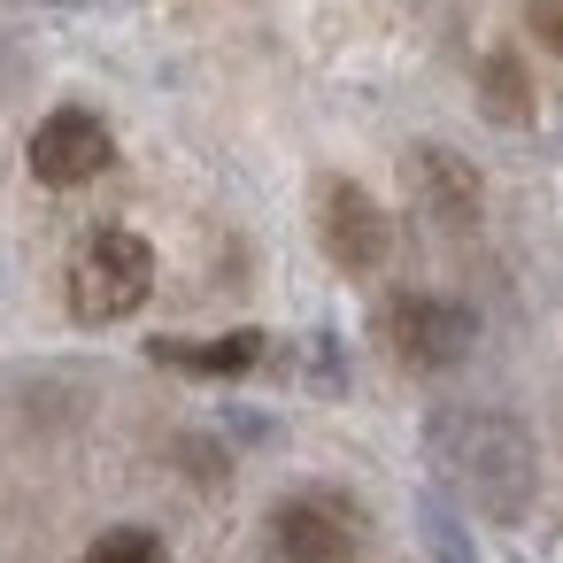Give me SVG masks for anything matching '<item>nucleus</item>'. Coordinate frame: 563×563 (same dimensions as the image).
Instances as JSON below:
<instances>
[{
  "label": "nucleus",
  "instance_id": "nucleus-10",
  "mask_svg": "<svg viewBox=\"0 0 563 563\" xmlns=\"http://www.w3.org/2000/svg\"><path fill=\"white\" fill-rule=\"evenodd\" d=\"M86 563H170V555H163V540L147 525H117V532H101L86 548Z\"/></svg>",
  "mask_w": 563,
  "mask_h": 563
},
{
  "label": "nucleus",
  "instance_id": "nucleus-8",
  "mask_svg": "<svg viewBox=\"0 0 563 563\" xmlns=\"http://www.w3.org/2000/svg\"><path fill=\"white\" fill-rule=\"evenodd\" d=\"M155 363L170 371H194V378H240L263 363V332H224V340H155L147 347Z\"/></svg>",
  "mask_w": 563,
  "mask_h": 563
},
{
  "label": "nucleus",
  "instance_id": "nucleus-12",
  "mask_svg": "<svg viewBox=\"0 0 563 563\" xmlns=\"http://www.w3.org/2000/svg\"><path fill=\"white\" fill-rule=\"evenodd\" d=\"M532 32H540L548 47H563V0H532Z\"/></svg>",
  "mask_w": 563,
  "mask_h": 563
},
{
  "label": "nucleus",
  "instance_id": "nucleus-6",
  "mask_svg": "<svg viewBox=\"0 0 563 563\" xmlns=\"http://www.w3.org/2000/svg\"><path fill=\"white\" fill-rule=\"evenodd\" d=\"M109 155H117V140L93 109H55L32 132V178L40 186H86V178L109 170Z\"/></svg>",
  "mask_w": 563,
  "mask_h": 563
},
{
  "label": "nucleus",
  "instance_id": "nucleus-11",
  "mask_svg": "<svg viewBox=\"0 0 563 563\" xmlns=\"http://www.w3.org/2000/svg\"><path fill=\"white\" fill-rule=\"evenodd\" d=\"M424 540H432V563H478V555H471V540H463V525H455V509H448V501H424Z\"/></svg>",
  "mask_w": 563,
  "mask_h": 563
},
{
  "label": "nucleus",
  "instance_id": "nucleus-1",
  "mask_svg": "<svg viewBox=\"0 0 563 563\" xmlns=\"http://www.w3.org/2000/svg\"><path fill=\"white\" fill-rule=\"evenodd\" d=\"M424 448H432L440 478L471 509H486L501 525L525 517V501H532V440H525L517 417H501V409H432Z\"/></svg>",
  "mask_w": 563,
  "mask_h": 563
},
{
  "label": "nucleus",
  "instance_id": "nucleus-9",
  "mask_svg": "<svg viewBox=\"0 0 563 563\" xmlns=\"http://www.w3.org/2000/svg\"><path fill=\"white\" fill-rule=\"evenodd\" d=\"M478 101H486V117H494V124H525V117H532L517 55H486V70H478Z\"/></svg>",
  "mask_w": 563,
  "mask_h": 563
},
{
  "label": "nucleus",
  "instance_id": "nucleus-2",
  "mask_svg": "<svg viewBox=\"0 0 563 563\" xmlns=\"http://www.w3.org/2000/svg\"><path fill=\"white\" fill-rule=\"evenodd\" d=\"M155 286V247L140 232H93L78 255H70V317L78 324H117L147 301Z\"/></svg>",
  "mask_w": 563,
  "mask_h": 563
},
{
  "label": "nucleus",
  "instance_id": "nucleus-5",
  "mask_svg": "<svg viewBox=\"0 0 563 563\" xmlns=\"http://www.w3.org/2000/svg\"><path fill=\"white\" fill-rule=\"evenodd\" d=\"M317 240H324V255L340 271H378L386 247H394V224H386V209L355 178H324V194H317Z\"/></svg>",
  "mask_w": 563,
  "mask_h": 563
},
{
  "label": "nucleus",
  "instance_id": "nucleus-4",
  "mask_svg": "<svg viewBox=\"0 0 563 563\" xmlns=\"http://www.w3.org/2000/svg\"><path fill=\"white\" fill-rule=\"evenodd\" d=\"M386 340H394V355H401L409 371H448V363H463V355H471L478 324H471V309H463V301L401 294V301L386 309Z\"/></svg>",
  "mask_w": 563,
  "mask_h": 563
},
{
  "label": "nucleus",
  "instance_id": "nucleus-7",
  "mask_svg": "<svg viewBox=\"0 0 563 563\" xmlns=\"http://www.w3.org/2000/svg\"><path fill=\"white\" fill-rule=\"evenodd\" d=\"M409 186H417V201H424L448 232L478 224V170L455 163L448 147H417V155H409Z\"/></svg>",
  "mask_w": 563,
  "mask_h": 563
},
{
  "label": "nucleus",
  "instance_id": "nucleus-3",
  "mask_svg": "<svg viewBox=\"0 0 563 563\" xmlns=\"http://www.w3.org/2000/svg\"><path fill=\"white\" fill-rule=\"evenodd\" d=\"M271 540H278L286 563H355V548H363V517H355L347 494H324V486H317V494L278 501Z\"/></svg>",
  "mask_w": 563,
  "mask_h": 563
}]
</instances>
